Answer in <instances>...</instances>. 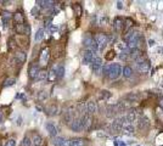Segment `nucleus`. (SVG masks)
<instances>
[{"label": "nucleus", "instance_id": "nucleus-1", "mask_svg": "<svg viewBox=\"0 0 163 146\" xmlns=\"http://www.w3.org/2000/svg\"><path fill=\"white\" fill-rule=\"evenodd\" d=\"M101 69L104 72V75H107L108 78H111V79L118 78L122 73V67H121L119 63H112V65H108V66H104Z\"/></svg>", "mask_w": 163, "mask_h": 146}, {"label": "nucleus", "instance_id": "nucleus-2", "mask_svg": "<svg viewBox=\"0 0 163 146\" xmlns=\"http://www.w3.org/2000/svg\"><path fill=\"white\" fill-rule=\"evenodd\" d=\"M139 39H140V35L136 31H133V32H129L127 35H125V40L128 43V46L130 49H134V48H138L139 45Z\"/></svg>", "mask_w": 163, "mask_h": 146}, {"label": "nucleus", "instance_id": "nucleus-3", "mask_svg": "<svg viewBox=\"0 0 163 146\" xmlns=\"http://www.w3.org/2000/svg\"><path fill=\"white\" fill-rule=\"evenodd\" d=\"M134 67L138 72L140 73H147L150 71V63L144 58V57H138L135 60V63H134Z\"/></svg>", "mask_w": 163, "mask_h": 146}, {"label": "nucleus", "instance_id": "nucleus-4", "mask_svg": "<svg viewBox=\"0 0 163 146\" xmlns=\"http://www.w3.org/2000/svg\"><path fill=\"white\" fill-rule=\"evenodd\" d=\"M83 44H84L85 48H88V50H91V51H94V52H95L96 50H99L95 39L91 38V37H85L84 40H83Z\"/></svg>", "mask_w": 163, "mask_h": 146}, {"label": "nucleus", "instance_id": "nucleus-5", "mask_svg": "<svg viewBox=\"0 0 163 146\" xmlns=\"http://www.w3.org/2000/svg\"><path fill=\"white\" fill-rule=\"evenodd\" d=\"M139 117H140L139 112H138L136 110L131 108V110H129V111L127 112V114H125V121H127V123L133 124V123H136V121H138Z\"/></svg>", "mask_w": 163, "mask_h": 146}, {"label": "nucleus", "instance_id": "nucleus-6", "mask_svg": "<svg viewBox=\"0 0 163 146\" xmlns=\"http://www.w3.org/2000/svg\"><path fill=\"white\" fill-rule=\"evenodd\" d=\"M94 39H95V41H96L99 49H104V48L107 45V43H108V38H107L106 34H98Z\"/></svg>", "mask_w": 163, "mask_h": 146}, {"label": "nucleus", "instance_id": "nucleus-7", "mask_svg": "<svg viewBox=\"0 0 163 146\" xmlns=\"http://www.w3.org/2000/svg\"><path fill=\"white\" fill-rule=\"evenodd\" d=\"M96 57V54L91 50H85L83 54V63L84 65H90Z\"/></svg>", "mask_w": 163, "mask_h": 146}, {"label": "nucleus", "instance_id": "nucleus-8", "mask_svg": "<svg viewBox=\"0 0 163 146\" xmlns=\"http://www.w3.org/2000/svg\"><path fill=\"white\" fill-rule=\"evenodd\" d=\"M80 119H82V125H83V130H88V129H90V127H91V124H93V118H91L90 114L85 113Z\"/></svg>", "mask_w": 163, "mask_h": 146}, {"label": "nucleus", "instance_id": "nucleus-9", "mask_svg": "<svg viewBox=\"0 0 163 146\" xmlns=\"http://www.w3.org/2000/svg\"><path fill=\"white\" fill-rule=\"evenodd\" d=\"M90 67H91V71H93L94 73H99V72L101 71V68H102V60L96 56L95 60L90 63Z\"/></svg>", "mask_w": 163, "mask_h": 146}, {"label": "nucleus", "instance_id": "nucleus-10", "mask_svg": "<svg viewBox=\"0 0 163 146\" xmlns=\"http://www.w3.org/2000/svg\"><path fill=\"white\" fill-rule=\"evenodd\" d=\"M52 145L54 146H69V140H67L63 136H55L52 138Z\"/></svg>", "mask_w": 163, "mask_h": 146}, {"label": "nucleus", "instance_id": "nucleus-11", "mask_svg": "<svg viewBox=\"0 0 163 146\" xmlns=\"http://www.w3.org/2000/svg\"><path fill=\"white\" fill-rule=\"evenodd\" d=\"M39 71H40L39 65H37V63L32 65V66L29 67V69H28V77H29L31 79L35 81V78H37V76H38V73H39Z\"/></svg>", "mask_w": 163, "mask_h": 146}, {"label": "nucleus", "instance_id": "nucleus-12", "mask_svg": "<svg viewBox=\"0 0 163 146\" xmlns=\"http://www.w3.org/2000/svg\"><path fill=\"white\" fill-rule=\"evenodd\" d=\"M69 127L73 131H80L83 130V125H82V119L80 118H74L71 123H69Z\"/></svg>", "mask_w": 163, "mask_h": 146}, {"label": "nucleus", "instance_id": "nucleus-13", "mask_svg": "<svg viewBox=\"0 0 163 146\" xmlns=\"http://www.w3.org/2000/svg\"><path fill=\"white\" fill-rule=\"evenodd\" d=\"M49 57H50V50H49V48H44L40 52V65H43V66L48 65Z\"/></svg>", "mask_w": 163, "mask_h": 146}, {"label": "nucleus", "instance_id": "nucleus-14", "mask_svg": "<svg viewBox=\"0 0 163 146\" xmlns=\"http://www.w3.org/2000/svg\"><path fill=\"white\" fill-rule=\"evenodd\" d=\"M88 141L87 139L83 138H74L72 140H69V146H87Z\"/></svg>", "mask_w": 163, "mask_h": 146}, {"label": "nucleus", "instance_id": "nucleus-15", "mask_svg": "<svg viewBox=\"0 0 163 146\" xmlns=\"http://www.w3.org/2000/svg\"><path fill=\"white\" fill-rule=\"evenodd\" d=\"M136 124H138V128L139 129H146L150 125V121L145 116H140L138 118V121H136Z\"/></svg>", "mask_w": 163, "mask_h": 146}, {"label": "nucleus", "instance_id": "nucleus-16", "mask_svg": "<svg viewBox=\"0 0 163 146\" xmlns=\"http://www.w3.org/2000/svg\"><path fill=\"white\" fill-rule=\"evenodd\" d=\"M85 110H87V113L91 116L93 113H95V112L98 111L96 102H95V101H88V102L85 104Z\"/></svg>", "mask_w": 163, "mask_h": 146}, {"label": "nucleus", "instance_id": "nucleus-17", "mask_svg": "<svg viewBox=\"0 0 163 146\" xmlns=\"http://www.w3.org/2000/svg\"><path fill=\"white\" fill-rule=\"evenodd\" d=\"M46 130H48V133H49L50 136H52V138L57 136L58 130H57V128H56V125H55L54 123H51V122L46 123Z\"/></svg>", "mask_w": 163, "mask_h": 146}, {"label": "nucleus", "instance_id": "nucleus-18", "mask_svg": "<svg viewBox=\"0 0 163 146\" xmlns=\"http://www.w3.org/2000/svg\"><path fill=\"white\" fill-rule=\"evenodd\" d=\"M128 55H129V58L136 60L138 57H140V55H141V51H140V49H139V48L129 49V50H128Z\"/></svg>", "mask_w": 163, "mask_h": 146}, {"label": "nucleus", "instance_id": "nucleus-19", "mask_svg": "<svg viewBox=\"0 0 163 146\" xmlns=\"http://www.w3.org/2000/svg\"><path fill=\"white\" fill-rule=\"evenodd\" d=\"M45 112L49 116H56L58 113V107L56 105H49L45 107Z\"/></svg>", "mask_w": 163, "mask_h": 146}, {"label": "nucleus", "instance_id": "nucleus-20", "mask_svg": "<svg viewBox=\"0 0 163 146\" xmlns=\"http://www.w3.org/2000/svg\"><path fill=\"white\" fill-rule=\"evenodd\" d=\"M15 58H16V62H17V63L22 65V63H25L26 60H27V54H26L25 51H18V52L16 54Z\"/></svg>", "mask_w": 163, "mask_h": 146}, {"label": "nucleus", "instance_id": "nucleus-21", "mask_svg": "<svg viewBox=\"0 0 163 146\" xmlns=\"http://www.w3.org/2000/svg\"><path fill=\"white\" fill-rule=\"evenodd\" d=\"M31 140H32V145H34V146H42V144H43V138L37 133L33 134Z\"/></svg>", "mask_w": 163, "mask_h": 146}, {"label": "nucleus", "instance_id": "nucleus-22", "mask_svg": "<svg viewBox=\"0 0 163 146\" xmlns=\"http://www.w3.org/2000/svg\"><path fill=\"white\" fill-rule=\"evenodd\" d=\"M14 21H15L16 25L26 23V22H25V16H23V14H22V12H18V11L14 14Z\"/></svg>", "mask_w": 163, "mask_h": 146}, {"label": "nucleus", "instance_id": "nucleus-23", "mask_svg": "<svg viewBox=\"0 0 163 146\" xmlns=\"http://www.w3.org/2000/svg\"><path fill=\"white\" fill-rule=\"evenodd\" d=\"M122 131H124L125 134H133L135 131V127L130 123H125L123 127H122Z\"/></svg>", "mask_w": 163, "mask_h": 146}, {"label": "nucleus", "instance_id": "nucleus-24", "mask_svg": "<svg viewBox=\"0 0 163 146\" xmlns=\"http://www.w3.org/2000/svg\"><path fill=\"white\" fill-rule=\"evenodd\" d=\"M123 20L122 18H119V17H117L116 20H115V23H113V27H115V31L116 32H121L122 31V28H123Z\"/></svg>", "mask_w": 163, "mask_h": 146}, {"label": "nucleus", "instance_id": "nucleus-25", "mask_svg": "<svg viewBox=\"0 0 163 146\" xmlns=\"http://www.w3.org/2000/svg\"><path fill=\"white\" fill-rule=\"evenodd\" d=\"M124 100H125V101H128L129 104H131V102H136V101L139 100V95H138V94H135V93H131V94L125 95Z\"/></svg>", "mask_w": 163, "mask_h": 146}, {"label": "nucleus", "instance_id": "nucleus-26", "mask_svg": "<svg viewBox=\"0 0 163 146\" xmlns=\"http://www.w3.org/2000/svg\"><path fill=\"white\" fill-rule=\"evenodd\" d=\"M122 73H123V76L125 78H130L133 76V68H130L129 66H127V67L122 68Z\"/></svg>", "mask_w": 163, "mask_h": 146}, {"label": "nucleus", "instance_id": "nucleus-27", "mask_svg": "<svg viewBox=\"0 0 163 146\" xmlns=\"http://www.w3.org/2000/svg\"><path fill=\"white\" fill-rule=\"evenodd\" d=\"M46 78H48V72L45 69H40L37 78H35V81H45Z\"/></svg>", "mask_w": 163, "mask_h": 146}, {"label": "nucleus", "instance_id": "nucleus-28", "mask_svg": "<svg viewBox=\"0 0 163 146\" xmlns=\"http://www.w3.org/2000/svg\"><path fill=\"white\" fill-rule=\"evenodd\" d=\"M39 8H43V9H46V8H51L52 6V2H45V0H39V2L37 3Z\"/></svg>", "mask_w": 163, "mask_h": 146}, {"label": "nucleus", "instance_id": "nucleus-29", "mask_svg": "<svg viewBox=\"0 0 163 146\" xmlns=\"http://www.w3.org/2000/svg\"><path fill=\"white\" fill-rule=\"evenodd\" d=\"M43 38H44V29H43V28H40V29H38V31H37L35 37H34V40H35L37 43H39V41H42V40H43Z\"/></svg>", "mask_w": 163, "mask_h": 146}, {"label": "nucleus", "instance_id": "nucleus-30", "mask_svg": "<svg viewBox=\"0 0 163 146\" xmlns=\"http://www.w3.org/2000/svg\"><path fill=\"white\" fill-rule=\"evenodd\" d=\"M65 76V67L61 65V66H57L56 67V77L57 78H62Z\"/></svg>", "mask_w": 163, "mask_h": 146}, {"label": "nucleus", "instance_id": "nucleus-31", "mask_svg": "<svg viewBox=\"0 0 163 146\" xmlns=\"http://www.w3.org/2000/svg\"><path fill=\"white\" fill-rule=\"evenodd\" d=\"M15 83H16V79H15V78H12V77H9V78H6V79H5V82H4V87H5V88L11 87V85H14Z\"/></svg>", "mask_w": 163, "mask_h": 146}, {"label": "nucleus", "instance_id": "nucleus-32", "mask_svg": "<svg viewBox=\"0 0 163 146\" xmlns=\"http://www.w3.org/2000/svg\"><path fill=\"white\" fill-rule=\"evenodd\" d=\"M48 78H49V81H54V79L57 78V77H56V67H54V68L50 71V73H48Z\"/></svg>", "mask_w": 163, "mask_h": 146}, {"label": "nucleus", "instance_id": "nucleus-33", "mask_svg": "<svg viewBox=\"0 0 163 146\" xmlns=\"http://www.w3.org/2000/svg\"><path fill=\"white\" fill-rule=\"evenodd\" d=\"M118 57H119L121 60H123V61H127V60L129 58V55H128V51H125V50L121 51V54L118 55Z\"/></svg>", "mask_w": 163, "mask_h": 146}, {"label": "nucleus", "instance_id": "nucleus-34", "mask_svg": "<svg viewBox=\"0 0 163 146\" xmlns=\"http://www.w3.org/2000/svg\"><path fill=\"white\" fill-rule=\"evenodd\" d=\"M22 146H32V140L29 136H25L22 140Z\"/></svg>", "mask_w": 163, "mask_h": 146}, {"label": "nucleus", "instance_id": "nucleus-35", "mask_svg": "<svg viewBox=\"0 0 163 146\" xmlns=\"http://www.w3.org/2000/svg\"><path fill=\"white\" fill-rule=\"evenodd\" d=\"M48 96H49V94H48L46 91H40V93L38 94V99H39L40 101L46 100V99H48Z\"/></svg>", "mask_w": 163, "mask_h": 146}, {"label": "nucleus", "instance_id": "nucleus-36", "mask_svg": "<svg viewBox=\"0 0 163 146\" xmlns=\"http://www.w3.org/2000/svg\"><path fill=\"white\" fill-rule=\"evenodd\" d=\"M8 44H9V45H8V46H9V50H11V51H14V50L16 49V43H15V41H14L12 39H10Z\"/></svg>", "mask_w": 163, "mask_h": 146}, {"label": "nucleus", "instance_id": "nucleus-37", "mask_svg": "<svg viewBox=\"0 0 163 146\" xmlns=\"http://www.w3.org/2000/svg\"><path fill=\"white\" fill-rule=\"evenodd\" d=\"M16 145V141L14 140V139H10L8 142H6V145L5 146H15Z\"/></svg>", "mask_w": 163, "mask_h": 146}, {"label": "nucleus", "instance_id": "nucleus-38", "mask_svg": "<svg viewBox=\"0 0 163 146\" xmlns=\"http://www.w3.org/2000/svg\"><path fill=\"white\" fill-rule=\"evenodd\" d=\"M162 140H163V134H161L159 136H157V139H156V141H157V145H161V144L163 142Z\"/></svg>", "mask_w": 163, "mask_h": 146}, {"label": "nucleus", "instance_id": "nucleus-39", "mask_svg": "<svg viewBox=\"0 0 163 146\" xmlns=\"http://www.w3.org/2000/svg\"><path fill=\"white\" fill-rule=\"evenodd\" d=\"M31 12H32V15H33V16H37V15H38V8H37V6H35V8H33Z\"/></svg>", "mask_w": 163, "mask_h": 146}, {"label": "nucleus", "instance_id": "nucleus-40", "mask_svg": "<svg viewBox=\"0 0 163 146\" xmlns=\"http://www.w3.org/2000/svg\"><path fill=\"white\" fill-rule=\"evenodd\" d=\"M162 112H163V111H162V110H159V108H158V110H157V114H158V117H159V118H162V119H163V113H162Z\"/></svg>", "mask_w": 163, "mask_h": 146}, {"label": "nucleus", "instance_id": "nucleus-41", "mask_svg": "<svg viewBox=\"0 0 163 146\" xmlns=\"http://www.w3.org/2000/svg\"><path fill=\"white\" fill-rule=\"evenodd\" d=\"M16 124H17V125H21V124H22V117H21V116L17 118V122H16Z\"/></svg>", "mask_w": 163, "mask_h": 146}, {"label": "nucleus", "instance_id": "nucleus-42", "mask_svg": "<svg viewBox=\"0 0 163 146\" xmlns=\"http://www.w3.org/2000/svg\"><path fill=\"white\" fill-rule=\"evenodd\" d=\"M117 8H118V9H123V3H122V2H118V3H117Z\"/></svg>", "mask_w": 163, "mask_h": 146}, {"label": "nucleus", "instance_id": "nucleus-43", "mask_svg": "<svg viewBox=\"0 0 163 146\" xmlns=\"http://www.w3.org/2000/svg\"><path fill=\"white\" fill-rule=\"evenodd\" d=\"M158 9H161V10L163 9V2H159L158 3Z\"/></svg>", "mask_w": 163, "mask_h": 146}, {"label": "nucleus", "instance_id": "nucleus-44", "mask_svg": "<svg viewBox=\"0 0 163 146\" xmlns=\"http://www.w3.org/2000/svg\"><path fill=\"white\" fill-rule=\"evenodd\" d=\"M3 118H4V116H3V112H2V111H0V123H2V122H3Z\"/></svg>", "mask_w": 163, "mask_h": 146}, {"label": "nucleus", "instance_id": "nucleus-45", "mask_svg": "<svg viewBox=\"0 0 163 146\" xmlns=\"http://www.w3.org/2000/svg\"><path fill=\"white\" fill-rule=\"evenodd\" d=\"M161 107L163 108V100H161Z\"/></svg>", "mask_w": 163, "mask_h": 146}]
</instances>
